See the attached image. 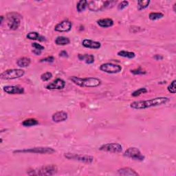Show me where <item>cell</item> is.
<instances>
[{
    "label": "cell",
    "mask_w": 176,
    "mask_h": 176,
    "mask_svg": "<svg viewBox=\"0 0 176 176\" xmlns=\"http://www.w3.org/2000/svg\"><path fill=\"white\" fill-rule=\"evenodd\" d=\"M131 72L134 74H146V72L141 68L133 69V70H131Z\"/></svg>",
    "instance_id": "d6a6232c"
},
{
    "label": "cell",
    "mask_w": 176,
    "mask_h": 176,
    "mask_svg": "<svg viewBox=\"0 0 176 176\" xmlns=\"http://www.w3.org/2000/svg\"><path fill=\"white\" fill-rule=\"evenodd\" d=\"M97 24L101 28H107L112 27V26L114 25V21L110 18L101 19L97 21Z\"/></svg>",
    "instance_id": "ac0fdd59"
},
{
    "label": "cell",
    "mask_w": 176,
    "mask_h": 176,
    "mask_svg": "<svg viewBox=\"0 0 176 176\" xmlns=\"http://www.w3.org/2000/svg\"><path fill=\"white\" fill-rule=\"evenodd\" d=\"M25 74V71L22 69H10L3 72L0 78L3 80H13V79L21 78Z\"/></svg>",
    "instance_id": "277c9868"
},
{
    "label": "cell",
    "mask_w": 176,
    "mask_h": 176,
    "mask_svg": "<svg viewBox=\"0 0 176 176\" xmlns=\"http://www.w3.org/2000/svg\"><path fill=\"white\" fill-rule=\"evenodd\" d=\"M169 101L170 100L167 97H158L146 101H136L131 102L130 107L134 109H145L167 104Z\"/></svg>",
    "instance_id": "6da1fadb"
},
{
    "label": "cell",
    "mask_w": 176,
    "mask_h": 176,
    "mask_svg": "<svg viewBox=\"0 0 176 176\" xmlns=\"http://www.w3.org/2000/svg\"><path fill=\"white\" fill-rule=\"evenodd\" d=\"M174 11L176 12V3L174 4Z\"/></svg>",
    "instance_id": "74e56055"
},
{
    "label": "cell",
    "mask_w": 176,
    "mask_h": 176,
    "mask_svg": "<svg viewBox=\"0 0 176 176\" xmlns=\"http://www.w3.org/2000/svg\"><path fill=\"white\" fill-rule=\"evenodd\" d=\"M164 17V15L162 12H151L149 15V19L152 21H155L158 20Z\"/></svg>",
    "instance_id": "4316f807"
},
{
    "label": "cell",
    "mask_w": 176,
    "mask_h": 176,
    "mask_svg": "<svg viewBox=\"0 0 176 176\" xmlns=\"http://www.w3.org/2000/svg\"><path fill=\"white\" fill-rule=\"evenodd\" d=\"M32 52L36 55H40L41 54V51L38 50H32Z\"/></svg>",
    "instance_id": "8d00e7d4"
},
{
    "label": "cell",
    "mask_w": 176,
    "mask_h": 176,
    "mask_svg": "<svg viewBox=\"0 0 176 176\" xmlns=\"http://www.w3.org/2000/svg\"><path fill=\"white\" fill-rule=\"evenodd\" d=\"M118 174L120 175L123 176H137L139 175L134 169L129 167H125L118 169Z\"/></svg>",
    "instance_id": "e0dca14e"
},
{
    "label": "cell",
    "mask_w": 176,
    "mask_h": 176,
    "mask_svg": "<svg viewBox=\"0 0 176 176\" xmlns=\"http://www.w3.org/2000/svg\"><path fill=\"white\" fill-rule=\"evenodd\" d=\"M3 20H4V16H1V21H0V24H2Z\"/></svg>",
    "instance_id": "f35d334b"
},
{
    "label": "cell",
    "mask_w": 176,
    "mask_h": 176,
    "mask_svg": "<svg viewBox=\"0 0 176 176\" xmlns=\"http://www.w3.org/2000/svg\"><path fill=\"white\" fill-rule=\"evenodd\" d=\"M128 5H129L128 1H122L118 5V11H122V10L127 8Z\"/></svg>",
    "instance_id": "4dcf8cb0"
},
{
    "label": "cell",
    "mask_w": 176,
    "mask_h": 176,
    "mask_svg": "<svg viewBox=\"0 0 176 176\" xmlns=\"http://www.w3.org/2000/svg\"><path fill=\"white\" fill-rule=\"evenodd\" d=\"M72 23L69 20H64L56 24L55 27V31L59 32H67L71 31Z\"/></svg>",
    "instance_id": "7c38bea8"
},
{
    "label": "cell",
    "mask_w": 176,
    "mask_h": 176,
    "mask_svg": "<svg viewBox=\"0 0 176 176\" xmlns=\"http://www.w3.org/2000/svg\"><path fill=\"white\" fill-rule=\"evenodd\" d=\"M69 43H70L69 39L64 36H59L55 39V44L57 45H66Z\"/></svg>",
    "instance_id": "44dd1931"
},
{
    "label": "cell",
    "mask_w": 176,
    "mask_h": 176,
    "mask_svg": "<svg viewBox=\"0 0 176 176\" xmlns=\"http://www.w3.org/2000/svg\"><path fill=\"white\" fill-rule=\"evenodd\" d=\"M21 16L17 12H10L7 15L8 26L12 31L18 29L21 24Z\"/></svg>",
    "instance_id": "8992f818"
},
{
    "label": "cell",
    "mask_w": 176,
    "mask_h": 176,
    "mask_svg": "<svg viewBox=\"0 0 176 176\" xmlns=\"http://www.w3.org/2000/svg\"><path fill=\"white\" fill-rule=\"evenodd\" d=\"M55 61V57L54 56H48V57L44 58V59H41L40 62H47V63H52L54 62Z\"/></svg>",
    "instance_id": "836d02e7"
},
{
    "label": "cell",
    "mask_w": 176,
    "mask_h": 176,
    "mask_svg": "<svg viewBox=\"0 0 176 176\" xmlns=\"http://www.w3.org/2000/svg\"><path fill=\"white\" fill-rule=\"evenodd\" d=\"M57 167L54 164L46 165L41 167L38 171H31L28 175H53L57 172Z\"/></svg>",
    "instance_id": "52a82bcc"
},
{
    "label": "cell",
    "mask_w": 176,
    "mask_h": 176,
    "mask_svg": "<svg viewBox=\"0 0 176 176\" xmlns=\"http://www.w3.org/2000/svg\"><path fill=\"white\" fill-rule=\"evenodd\" d=\"M123 155L125 157L131 158L132 160L137 161H143L145 159V155L136 147L128 148L127 150L125 151Z\"/></svg>",
    "instance_id": "ba28073f"
},
{
    "label": "cell",
    "mask_w": 176,
    "mask_h": 176,
    "mask_svg": "<svg viewBox=\"0 0 176 176\" xmlns=\"http://www.w3.org/2000/svg\"><path fill=\"white\" fill-rule=\"evenodd\" d=\"M3 89L8 94H22L24 93V88L18 85H6Z\"/></svg>",
    "instance_id": "4fadbf2b"
},
{
    "label": "cell",
    "mask_w": 176,
    "mask_h": 176,
    "mask_svg": "<svg viewBox=\"0 0 176 176\" xmlns=\"http://www.w3.org/2000/svg\"><path fill=\"white\" fill-rule=\"evenodd\" d=\"M175 83H176V81L174 80L171 83V84L169 85L168 86V88H167L168 91L170 93H171V94H175V92H176Z\"/></svg>",
    "instance_id": "f546056e"
},
{
    "label": "cell",
    "mask_w": 176,
    "mask_h": 176,
    "mask_svg": "<svg viewBox=\"0 0 176 176\" xmlns=\"http://www.w3.org/2000/svg\"><path fill=\"white\" fill-rule=\"evenodd\" d=\"M149 4H150V1H149V0H140V1H138V11H142V10L147 8Z\"/></svg>",
    "instance_id": "d4e9b609"
},
{
    "label": "cell",
    "mask_w": 176,
    "mask_h": 176,
    "mask_svg": "<svg viewBox=\"0 0 176 176\" xmlns=\"http://www.w3.org/2000/svg\"><path fill=\"white\" fill-rule=\"evenodd\" d=\"M78 58L79 60L85 61L86 64H92L94 62V56L92 55H78Z\"/></svg>",
    "instance_id": "d6986e66"
},
{
    "label": "cell",
    "mask_w": 176,
    "mask_h": 176,
    "mask_svg": "<svg viewBox=\"0 0 176 176\" xmlns=\"http://www.w3.org/2000/svg\"><path fill=\"white\" fill-rule=\"evenodd\" d=\"M118 55L122 56V57L128 58V59H133L136 56V54L134 52H128L125 50H121L118 52Z\"/></svg>",
    "instance_id": "cb8c5ba5"
},
{
    "label": "cell",
    "mask_w": 176,
    "mask_h": 176,
    "mask_svg": "<svg viewBox=\"0 0 176 176\" xmlns=\"http://www.w3.org/2000/svg\"><path fill=\"white\" fill-rule=\"evenodd\" d=\"M64 157L68 160L79 161L87 164H92L94 161V158L91 155L76 154H72V153H65L64 154Z\"/></svg>",
    "instance_id": "5b68a950"
},
{
    "label": "cell",
    "mask_w": 176,
    "mask_h": 176,
    "mask_svg": "<svg viewBox=\"0 0 176 176\" xmlns=\"http://www.w3.org/2000/svg\"><path fill=\"white\" fill-rule=\"evenodd\" d=\"M88 2L86 1V0H80V1L78 2L77 4H76V10H77V11L79 12L84 11L85 8L88 7Z\"/></svg>",
    "instance_id": "603a6c76"
},
{
    "label": "cell",
    "mask_w": 176,
    "mask_h": 176,
    "mask_svg": "<svg viewBox=\"0 0 176 176\" xmlns=\"http://www.w3.org/2000/svg\"><path fill=\"white\" fill-rule=\"evenodd\" d=\"M122 69L121 65L112 63H105L100 66L101 70L107 74H117L121 72Z\"/></svg>",
    "instance_id": "30bf717a"
},
{
    "label": "cell",
    "mask_w": 176,
    "mask_h": 176,
    "mask_svg": "<svg viewBox=\"0 0 176 176\" xmlns=\"http://www.w3.org/2000/svg\"><path fill=\"white\" fill-rule=\"evenodd\" d=\"M32 47L34 48L35 50H41V51L45 50L44 46L41 45V44H39L37 43H32Z\"/></svg>",
    "instance_id": "1f68e13d"
},
{
    "label": "cell",
    "mask_w": 176,
    "mask_h": 176,
    "mask_svg": "<svg viewBox=\"0 0 176 176\" xmlns=\"http://www.w3.org/2000/svg\"><path fill=\"white\" fill-rule=\"evenodd\" d=\"M99 150L106 152L114 153V154H119L122 151V145L116 143V142H112V143H107L102 145L99 147Z\"/></svg>",
    "instance_id": "8fae6325"
},
{
    "label": "cell",
    "mask_w": 176,
    "mask_h": 176,
    "mask_svg": "<svg viewBox=\"0 0 176 176\" xmlns=\"http://www.w3.org/2000/svg\"><path fill=\"white\" fill-rule=\"evenodd\" d=\"M59 56H61V57H68V54L67 52L64 50V51H61L60 53H59Z\"/></svg>",
    "instance_id": "e575fe53"
},
{
    "label": "cell",
    "mask_w": 176,
    "mask_h": 176,
    "mask_svg": "<svg viewBox=\"0 0 176 176\" xmlns=\"http://www.w3.org/2000/svg\"><path fill=\"white\" fill-rule=\"evenodd\" d=\"M68 118V115L67 113L64 111L57 112L53 114L52 116V121L55 122H61L67 120Z\"/></svg>",
    "instance_id": "2e32d148"
},
{
    "label": "cell",
    "mask_w": 176,
    "mask_h": 176,
    "mask_svg": "<svg viewBox=\"0 0 176 176\" xmlns=\"http://www.w3.org/2000/svg\"><path fill=\"white\" fill-rule=\"evenodd\" d=\"M82 45L84 46L86 48H90V49H99L101 47V44L98 41H93L91 39H85L82 41Z\"/></svg>",
    "instance_id": "9a60e30c"
},
{
    "label": "cell",
    "mask_w": 176,
    "mask_h": 176,
    "mask_svg": "<svg viewBox=\"0 0 176 176\" xmlns=\"http://www.w3.org/2000/svg\"><path fill=\"white\" fill-rule=\"evenodd\" d=\"M26 37H27V39H30V40H38V41H41L45 40V38L44 37V36H41L38 32H29L28 34L26 35Z\"/></svg>",
    "instance_id": "7402d4cb"
},
{
    "label": "cell",
    "mask_w": 176,
    "mask_h": 176,
    "mask_svg": "<svg viewBox=\"0 0 176 176\" xmlns=\"http://www.w3.org/2000/svg\"><path fill=\"white\" fill-rule=\"evenodd\" d=\"M69 80L81 88H96L101 84L100 79L94 77L83 78L77 76H70Z\"/></svg>",
    "instance_id": "7a4b0ae2"
},
{
    "label": "cell",
    "mask_w": 176,
    "mask_h": 176,
    "mask_svg": "<svg viewBox=\"0 0 176 176\" xmlns=\"http://www.w3.org/2000/svg\"><path fill=\"white\" fill-rule=\"evenodd\" d=\"M52 77V74L51 72H45L41 75V79L43 81H48L50 79H51Z\"/></svg>",
    "instance_id": "f1b7e54d"
},
{
    "label": "cell",
    "mask_w": 176,
    "mask_h": 176,
    "mask_svg": "<svg viewBox=\"0 0 176 176\" xmlns=\"http://www.w3.org/2000/svg\"><path fill=\"white\" fill-rule=\"evenodd\" d=\"M148 92V90L145 88H141L140 89H137V90L134 91V92L131 94V96H134V97H137V96H140L142 94H145V93H147Z\"/></svg>",
    "instance_id": "83f0119b"
},
{
    "label": "cell",
    "mask_w": 176,
    "mask_h": 176,
    "mask_svg": "<svg viewBox=\"0 0 176 176\" xmlns=\"http://www.w3.org/2000/svg\"><path fill=\"white\" fill-rule=\"evenodd\" d=\"M115 4H116V2L114 1H90L88 2V8L92 12H98L110 8V6H113L112 5Z\"/></svg>",
    "instance_id": "3957f363"
},
{
    "label": "cell",
    "mask_w": 176,
    "mask_h": 176,
    "mask_svg": "<svg viewBox=\"0 0 176 176\" xmlns=\"http://www.w3.org/2000/svg\"><path fill=\"white\" fill-rule=\"evenodd\" d=\"M65 87V82L61 78H56L55 80L49 83L46 86V89L50 90H55V89H63Z\"/></svg>",
    "instance_id": "5bb4252c"
},
{
    "label": "cell",
    "mask_w": 176,
    "mask_h": 176,
    "mask_svg": "<svg viewBox=\"0 0 176 176\" xmlns=\"http://www.w3.org/2000/svg\"><path fill=\"white\" fill-rule=\"evenodd\" d=\"M154 59H155L156 60H162V59H163V56L160 55H156L154 56Z\"/></svg>",
    "instance_id": "d590c367"
},
{
    "label": "cell",
    "mask_w": 176,
    "mask_h": 176,
    "mask_svg": "<svg viewBox=\"0 0 176 176\" xmlns=\"http://www.w3.org/2000/svg\"><path fill=\"white\" fill-rule=\"evenodd\" d=\"M55 152V149L50 147H34L30 149H24L22 150L15 151L14 153H31V154H52Z\"/></svg>",
    "instance_id": "9c48e42d"
},
{
    "label": "cell",
    "mask_w": 176,
    "mask_h": 176,
    "mask_svg": "<svg viewBox=\"0 0 176 176\" xmlns=\"http://www.w3.org/2000/svg\"><path fill=\"white\" fill-rule=\"evenodd\" d=\"M39 124V122L34 118H29L26 119L24 122H22V125L24 127H32V126H35Z\"/></svg>",
    "instance_id": "484cf974"
},
{
    "label": "cell",
    "mask_w": 176,
    "mask_h": 176,
    "mask_svg": "<svg viewBox=\"0 0 176 176\" xmlns=\"http://www.w3.org/2000/svg\"><path fill=\"white\" fill-rule=\"evenodd\" d=\"M31 63V59L29 57H21L17 61V64L20 68L28 67Z\"/></svg>",
    "instance_id": "ffe728a7"
}]
</instances>
